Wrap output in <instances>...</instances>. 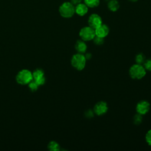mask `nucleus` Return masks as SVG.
<instances>
[{
	"mask_svg": "<svg viewBox=\"0 0 151 151\" xmlns=\"http://www.w3.org/2000/svg\"><path fill=\"white\" fill-rule=\"evenodd\" d=\"M93 41L94 42L95 44L96 45H101L103 44L104 42V38H101V37H99L97 36H95L94 38H93Z\"/></svg>",
	"mask_w": 151,
	"mask_h": 151,
	"instance_id": "6ab92c4d",
	"label": "nucleus"
},
{
	"mask_svg": "<svg viewBox=\"0 0 151 151\" xmlns=\"http://www.w3.org/2000/svg\"><path fill=\"white\" fill-rule=\"evenodd\" d=\"M94 113L98 116H101L107 113L108 110V106L106 102L99 101L96 103L93 109Z\"/></svg>",
	"mask_w": 151,
	"mask_h": 151,
	"instance_id": "0eeeda50",
	"label": "nucleus"
},
{
	"mask_svg": "<svg viewBox=\"0 0 151 151\" xmlns=\"http://www.w3.org/2000/svg\"><path fill=\"white\" fill-rule=\"evenodd\" d=\"M144 67L146 70L151 71V58L145 60L144 62Z\"/></svg>",
	"mask_w": 151,
	"mask_h": 151,
	"instance_id": "aec40b11",
	"label": "nucleus"
},
{
	"mask_svg": "<svg viewBox=\"0 0 151 151\" xmlns=\"http://www.w3.org/2000/svg\"><path fill=\"white\" fill-rule=\"evenodd\" d=\"M35 81V82L37 83V84L40 86L41 85H43L45 83V78L44 77V76H42L41 77H40L38 78H37L35 80H34Z\"/></svg>",
	"mask_w": 151,
	"mask_h": 151,
	"instance_id": "4be33fe9",
	"label": "nucleus"
},
{
	"mask_svg": "<svg viewBox=\"0 0 151 151\" xmlns=\"http://www.w3.org/2000/svg\"><path fill=\"white\" fill-rule=\"evenodd\" d=\"M83 1L88 8H96L100 4V0H83Z\"/></svg>",
	"mask_w": 151,
	"mask_h": 151,
	"instance_id": "ddd939ff",
	"label": "nucleus"
},
{
	"mask_svg": "<svg viewBox=\"0 0 151 151\" xmlns=\"http://www.w3.org/2000/svg\"><path fill=\"white\" fill-rule=\"evenodd\" d=\"M129 1H130V2H137L138 0H128Z\"/></svg>",
	"mask_w": 151,
	"mask_h": 151,
	"instance_id": "b1692460",
	"label": "nucleus"
},
{
	"mask_svg": "<svg viewBox=\"0 0 151 151\" xmlns=\"http://www.w3.org/2000/svg\"><path fill=\"white\" fill-rule=\"evenodd\" d=\"M86 60L85 55L81 53H77L73 55L71 60V64L74 68L80 71L84 68Z\"/></svg>",
	"mask_w": 151,
	"mask_h": 151,
	"instance_id": "f03ea898",
	"label": "nucleus"
},
{
	"mask_svg": "<svg viewBox=\"0 0 151 151\" xmlns=\"http://www.w3.org/2000/svg\"><path fill=\"white\" fill-rule=\"evenodd\" d=\"M142 121V115L137 113V114H136L134 117H133V122L134 124H140Z\"/></svg>",
	"mask_w": 151,
	"mask_h": 151,
	"instance_id": "a211bd4d",
	"label": "nucleus"
},
{
	"mask_svg": "<svg viewBox=\"0 0 151 151\" xmlns=\"http://www.w3.org/2000/svg\"><path fill=\"white\" fill-rule=\"evenodd\" d=\"M48 148L50 150L57 151L60 150V146L56 142L51 141L48 143Z\"/></svg>",
	"mask_w": 151,
	"mask_h": 151,
	"instance_id": "4468645a",
	"label": "nucleus"
},
{
	"mask_svg": "<svg viewBox=\"0 0 151 151\" xmlns=\"http://www.w3.org/2000/svg\"><path fill=\"white\" fill-rule=\"evenodd\" d=\"M145 139L147 144L151 146V130H149L146 134Z\"/></svg>",
	"mask_w": 151,
	"mask_h": 151,
	"instance_id": "412c9836",
	"label": "nucleus"
},
{
	"mask_svg": "<svg viewBox=\"0 0 151 151\" xmlns=\"http://www.w3.org/2000/svg\"><path fill=\"white\" fill-rule=\"evenodd\" d=\"M79 36L84 41L92 40L96 36L95 30L89 26L83 27L79 32Z\"/></svg>",
	"mask_w": 151,
	"mask_h": 151,
	"instance_id": "39448f33",
	"label": "nucleus"
},
{
	"mask_svg": "<svg viewBox=\"0 0 151 151\" xmlns=\"http://www.w3.org/2000/svg\"><path fill=\"white\" fill-rule=\"evenodd\" d=\"M32 77L34 80H35L37 78H38L40 77H41L42 76H44V73L43 70L41 69H37L35 70L32 73Z\"/></svg>",
	"mask_w": 151,
	"mask_h": 151,
	"instance_id": "2eb2a0df",
	"label": "nucleus"
},
{
	"mask_svg": "<svg viewBox=\"0 0 151 151\" xmlns=\"http://www.w3.org/2000/svg\"><path fill=\"white\" fill-rule=\"evenodd\" d=\"M88 11V6L84 3H80L75 6V13L80 17L84 16Z\"/></svg>",
	"mask_w": 151,
	"mask_h": 151,
	"instance_id": "9d476101",
	"label": "nucleus"
},
{
	"mask_svg": "<svg viewBox=\"0 0 151 151\" xmlns=\"http://www.w3.org/2000/svg\"><path fill=\"white\" fill-rule=\"evenodd\" d=\"M120 7L117 0H110L107 3V8L111 12H116Z\"/></svg>",
	"mask_w": 151,
	"mask_h": 151,
	"instance_id": "f8f14e48",
	"label": "nucleus"
},
{
	"mask_svg": "<svg viewBox=\"0 0 151 151\" xmlns=\"http://www.w3.org/2000/svg\"><path fill=\"white\" fill-rule=\"evenodd\" d=\"M28 87H29V89H30L32 91H36V90L38 89L39 86L37 84V83L35 82V80H34V81L31 80V81L28 83Z\"/></svg>",
	"mask_w": 151,
	"mask_h": 151,
	"instance_id": "f3484780",
	"label": "nucleus"
},
{
	"mask_svg": "<svg viewBox=\"0 0 151 151\" xmlns=\"http://www.w3.org/2000/svg\"><path fill=\"white\" fill-rule=\"evenodd\" d=\"M95 34L96 36L104 38L106 37L109 32V28L108 26L106 24H101L99 27H98L95 29Z\"/></svg>",
	"mask_w": 151,
	"mask_h": 151,
	"instance_id": "1a4fd4ad",
	"label": "nucleus"
},
{
	"mask_svg": "<svg viewBox=\"0 0 151 151\" xmlns=\"http://www.w3.org/2000/svg\"><path fill=\"white\" fill-rule=\"evenodd\" d=\"M88 24L89 27L95 29L102 24V19L99 15L97 14H92L88 18Z\"/></svg>",
	"mask_w": 151,
	"mask_h": 151,
	"instance_id": "423d86ee",
	"label": "nucleus"
},
{
	"mask_svg": "<svg viewBox=\"0 0 151 151\" xmlns=\"http://www.w3.org/2000/svg\"><path fill=\"white\" fill-rule=\"evenodd\" d=\"M146 74V69L141 64H134L129 69L130 76L133 79H141L145 76Z\"/></svg>",
	"mask_w": 151,
	"mask_h": 151,
	"instance_id": "7ed1b4c3",
	"label": "nucleus"
},
{
	"mask_svg": "<svg viewBox=\"0 0 151 151\" xmlns=\"http://www.w3.org/2000/svg\"><path fill=\"white\" fill-rule=\"evenodd\" d=\"M33 77L32 73L28 70H22L20 71L16 77L17 81L20 84H28L32 80Z\"/></svg>",
	"mask_w": 151,
	"mask_h": 151,
	"instance_id": "20e7f679",
	"label": "nucleus"
},
{
	"mask_svg": "<svg viewBox=\"0 0 151 151\" xmlns=\"http://www.w3.org/2000/svg\"><path fill=\"white\" fill-rule=\"evenodd\" d=\"M75 48L78 53L83 54L86 51L87 46L83 40H78L76 43Z\"/></svg>",
	"mask_w": 151,
	"mask_h": 151,
	"instance_id": "9b49d317",
	"label": "nucleus"
},
{
	"mask_svg": "<svg viewBox=\"0 0 151 151\" xmlns=\"http://www.w3.org/2000/svg\"><path fill=\"white\" fill-rule=\"evenodd\" d=\"M58 11L62 17L70 18L75 14V6L70 2H64L60 6Z\"/></svg>",
	"mask_w": 151,
	"mask_h": 151,
	"instance_id": "f257e3e1",
	"label": "nucleus"
},
{
	"mask_svg": "<svg viewBox=\"0 0 151 151\" xmlns=\"http://www.w3.org/2000/svg\"><path fill=\"white\" fill-rule=\"evenodd\" d=\"M136 111L137 113L143 115L146 114L150 109V104L148 101L142 100L139 101L136 106Z\"/></svg>",
	"mask_w": 151,
	"mask_h": 151,
	"instance_id": "6e6552de",
	"label": "nucleus"
},
{
	"mask_svg": "<svg viewBox=\"0 0 151 151\" xmlns=\"http://www.w3.org/2000/svg\"><path fill=\"white\" fill-rule=\"evenodd\" d=\"M83 0H70V2L74 6L78 5L80 3H81Z\"/></svg>",
	"mask_w": 151,
	"mask_h": 151,
	"instance_id": "5701e85b",
	"label": "nucleus"
},
{
	"mask_svg": "<svg viewBox=\"0 0 151 151\" xmlns=\"http://www.w3.org/2000/svg\"><path fill=\"white\" fill-rule=\"evenodd\" d=\"M135 60L136 64H142V63H144V62L145 61V57L142 53H139L136 56Z\"/></svg>",
	"mask_w": 151,
	"mask_h": 151,
	"instance_id": "dca6fc26",
	"label": "nucleus"
}]
</instances>
